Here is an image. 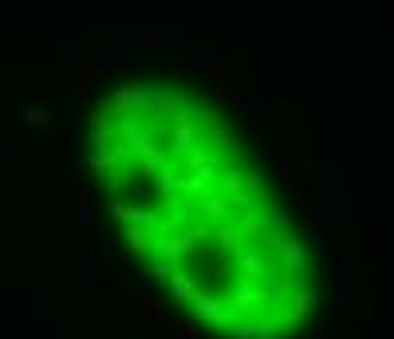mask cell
Returning <instances> with one entry per match:
<instances>
[{
  "label": "cell",
  "mask_w": 394,
  "mask_h": 339,
  "mask_svg": "<svg viewBox=\"0 0 394 339\" xmlns=\"http://www.w3.org/2000/svg\"><path fill=\"white\" fill-rule=\"evenodd\" d=\"M209 142H213L217 150H233V154H237L245 138H240V130H237V127H229V122H221V127H213V138H209Z\"/></svg>",
  "instance_id": "277c9868"
},
{
  "label": "cell",
  "mask_w": 394,
  "mask_h": 339,
  "mask_svg": "<svg viewBox=\"0 0 394 339\" xmlns=\"http://www.w3.org/2000/svg\"><path fill=\"white\" fill-rule=\"evenodd\" d=\"M138 323L142 328H162V312L154 304H138Z\"/></svg>",
  "instance_id": "8992f818"
},
{
  "label": "cell",
  "mask_w": 394,
  "mask_h": 339,
  "mask_svg": "<svg viewBox=\"0 0 394 339\" xmlns=\"http://www.w3.org/2000/svg\"><path fill=\"white\" fill-rule=\"evenodd\" d=\"M174 339H201V323H186V328H166Z\"/></svg>",
  "instance_id": "9c48e42d"
},
{
  "label": "cell",
  "mask_w": 394,
  "mask_h": 339,
  "mask_svg": "<svg viewBox=\"0 0 394 339\" xmlns=\"http://www.w3.org/2000/svg\"><path fill=\"white\" fill-rule=\"evenodd\" d=\"M209 63V51H186V60H181V71H201Z\"/></svg>",
  "instance_id": "ba28073f"
},
{
  "label": "cell",
  "mask_w": 394,
  "mask_h": 339,
  "mask_svg": "<svg viewBox=\"0 0 394 339\" xmlns=\"http://www.w3.org/2000/svg\"><path fill=\"white\" fill-rule=\"evenodd\" d=\"M221 189H225V197H229L233 205H240V209H252V197H249V189H245V170H225L221 174Z\"/></svg>",
  "instance_id": "7a4b0ae2"
},
{
  "label": "cell",
  "mask_w": 394,
  "mask_h": 339,
  "mask_svg": "<svg viewBox=\"0 0 394 339\" xmlns=\"http://www.w3.org/2000/svg\"><path fill=\"white\" fill-rule=\"evenodd\" d=\"M292 135L288 130H280V138H276V166H280V178L288 182V186H296V170H292Z\"/></svg>",
  "instance_id": "3957f363"
},
{
  "label": "cell",
  "mask_w": 394,
  "mask_h": 339,
  "mask_svg": "<svg viewBox=\"0 0 394 339\" xmlns=\"http://www.w3.org/2000/svg\"><path fill=\"white\" fill-rule=\"evenodd\" d=\"M229 107H240V110H249L252 119H260V115H265V95H257V91H237Z\"/></svg>",
  "instance_id": "5b68a950"
},
{
  "label": "cell",
  "mask_w": 394,
  "mask_h": 339,
  "mask_svg": "<svg viewBox=\"0 0 394 339\" xmlns=\"http://www.w3.org/2000/svg\"><path fill=\"white\" fill-rule=\"evenodd\" d=\"M280 272H308V241L304 237H284L280 241Z\"/></svg>",
  "instance_id": "6da1fadb"
},
{
  "label": "cell",
  "mask_w": 394,
  "mask_h": 339,
  "mask_svg": "<svg viewBox=\"0 0 394 339\" xmlns=\"http://www.w3.org/2000/svg\"><path fill=\"white\" fill-rule=\"evenodd\" d=\"M245 189H249V197H252V205H257V197H260V189H265V178H260L257 170H245Z\"/></svg>",
  "instance_id": "52a82bcc"
}]
</instances>
